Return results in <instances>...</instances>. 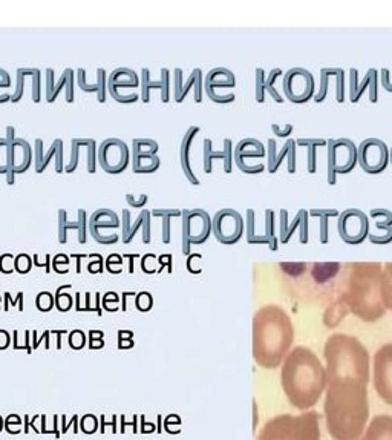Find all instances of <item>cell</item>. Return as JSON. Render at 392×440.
I'll return each instance as SVG.
<instances>
[{"mask_svg": "<svg viewBox=\"0 0 392 440\" xmlns=\"http://www.w3.org/2000/svg\"><path fill=\"white\" fill-rule=\"evenodd\" d=\"M274 267L291 299L326 307L342 299L350 273V262H277Z\"/></svg>", "mask_w": 392, "mask_h": 440, "instance_id": "cell-1", "label": "cell"}, {"mask_svg": "<svg viewBox=\"0 0 392 440\" xmlns=\"http://www.w3.org/2000/svg\"><path fill=\"white\" fill-rule=\"evenodd\" d=\"M323 411L334 440H359L369 417L368 383L353 377L329 379Z\"/></svg>", "mask_w": 392, "mask_h": 440, "instance_id": "cell-2", "label": "cell"}, {"mask_svg": "<svg viewBox=\"0 0 392 440\" xmlns=\"http://www.w3.org/2000/svg\"><path fill=\"white\" fill-rule=\"evenodd\" d=\"M281 382L290 404L297 410H307L322 397L328 376L325 367L310 348L296 347L285 357Z\"/></svg>", "mask_w": 392, "mask_h": 440, "instance_id": "cell-3", "label": "cell"}, {"mask_svg": "<svg viewBox=\"0 0 392 440\" xmlns=\"http://www.w3.org/2000/svg\"><path fill=\"white\" fill-rule=\"evenodd\" d=\"M294 341V325L279 305H265L253 319V357L264 368H276L288 356Z\"/></svg>", "mask_w": 392, "mask_h": 440, "instance_id": "cell-4", "label": "cell"}, {"mask_svg": "<svg viewBox=\"0 0 392 440\" xmlns=\"http://www.w3.org/2000/svg\"><path fill=\"white\" fill-rule=\"evenodd\" d=\"M380 262H350L343 302L350 313L363 322H375L386 313L381 298Z\"/></svg>", "mask_w": 392, "mask_h": 440, "instance_id": "cell-5", "label": "cell"}, {"mask_svg": "<svg viewBox=\"0 0 392 440\" xmlns=\"http://www.w3.org/2000/svg\"><path fill=\"white\" fill-rule=\"evenodd\" d=\"M323 356L328 380L353 377L368 383L369 354L357 338L343 333L331 335L325 342Z\"/></svg>", "mask_w": 392, "mask_h": 440, "instance_id": "cell-6", "label": "cell"}, {"mask_svg": "<svg viewBox=\"0 0 392 440\" xmlns=\"http://www.w3.org/2000/svg\"><path fill=\"white\" fill-rule=\"evenodd\" d=\"M257 440H320L319 414L307 411L276 416L264 425Z\"/></svg>", "mask_w": 392, "mask_h": 440, "instance_id": "cell-7", "label": "cell"}, {"mask_svg": "<svg viewBox=\"0 0 392 440\" xmlns=\"http://www.w3.org/2000/svg\"><path fill=\"white\" fill-rule=\"evenodd\" d=\"M183 246L184 255H190L193 244H204L213 233V218L201 207L183 209Z\"/></svg>", "mask_w": 392, "mask_h": 440, "instance_id": "cell-8", "label": "cell"}, {"mask_svg": "<svg viewBox=\"0 0 392 440\" xmlns=\"http://www.w3.org/2000/svg\"><path fill=\"white\" fill-rule=\"evenodd\" d=\"M130 159V149L127 143L120 138H107L98 146V164L106 174H121L127 169Z\"/></svg>", "mask_w": 392, "mask_h": 440, "instance_id": "cell-9", "label": "cell"}, {"mask_svg": "<svg viewBox=\"0 0 392 440\" xmlns=\"http://www.w3.org/2000/svg\"><path fill=\"white\" fill-rule=\"evenodd\" d=\"M7 141L10 144V172L7 174V184L13 186L16 175L26 172L34 159L31 144L25 138L16 137L14 126H7Z\"/></svg>", "mask_w": 392, "mask_h": 440, "instance_id": "cell-10", "label": "cell"}, {"mask_svg": "<svg viewBox=\"0 0 392 440\" xmlns=\"http://www.w3.org/2000/svg\"><path fill=\"white\" fill-rule=\"evenodd\" d=\"M374 387L377 396L392 405V342L384 344L374 354Z\"/></svg>", "mask_w": 392, "mask_h": 440, "instance_id": "cell-11", "label": "cell"}, {"mask_svg": "<svg viewBox=\"0 0 392 440\" xmlns=\"http://www.w3.org/2000/svg\"><path fill=\"white\" fill-rule=\"evenodd\" d=\"M213 233L222 244H235L244 233V218L235 209H222L213 218Z\"/></svg>", "mask_w": 392, "mask_h": 440, "instance_id": "cell-12", "label": "cell"}, {"mask_svg": "<svg viewBox=\"0 0 392 440\" xmlns=\"http://www.w3.org/2000/svg\"><path fill=\"white\" fill-rule=\"evenodd\" d=\"M121 226V218L117 215L112 209H98L89 216V233L91 236L98 243L104 246H112L117 244L120 236L115 235H107L106 230H114Z\"/></svg>", "mask_w": 392, "mask_h": 440, "instance_id": "cell-13", "label": "cell"}, {"mask_svg": "<svg viewBox=\"0 0 392 440\" xmlns=\"http://www.w3.org/2000/svg\"><path fill=\"white\" fill-rule=\"evenodd\" d=\"M140 88V75L130 68H117L107 77V92L115 101L121 104H132L140 100V94L126 95L123 89Z\"/></svg>", "mask_w": 392, "mask_h": 440, "instance_id": "cell-14", "label": "cell"}, {"mask_svg": "<svg viewBox=\"0 0 392 440\" xmlns=\"http://www.w3.org/2000/svg\"><path fill=\"white\" fill-rule=\"evenodd\" d=\"M75 77L77 72L71 68H66L63 71V74L60 75L59 80H55L54 75V69L52 68H46L45 71V100L48 103H54L57 95L60 94L62 89H65V100L66 103L72 104L75 100Z\"/></svg>", "mask_w": 392, "mask_h": 440, "instance_id": "cell-15", "label": "cell"}, {"mask_svg": "<svg viewBox=\"0 0 392 440\" xmlns=\"http://www.w3.org/2000/svg\"><path fill=\"white\" fill-rule=\"evenodd\" d=\"M34 166H35V172L37 174H43L45 169L48 168V164L54 159L55 161V174H63L65 172V159H63V153H65V146H63V140L62 138H55L49 149L46 152H43V140L41 138H35L34 141Z\"/></svg>", "mask_w": 392, "mask_h": 440, "instance_id": "cell-16", "label": "cell"}, {"mask_svg": "<svg viewBox=\"0 0 392 440\" xmlns=\"http://www.w3.org/2000/svg\"><path fill=\"white\" fill-rule=\"evenodd\" d=\"M152 212L147 210V209H141L140 215L137 216V219L132 223L130 221V212L129 209H124L123 210V215H121V227H123V232H121V239H123V244H130L135 238V235L138 233V230L141 229V239L144 244H149L152 241Z\"/></svg>", "mask_w": 392, "mask_h": 440, "instance_id": "cell-17", "label": "cell"}, {"mask_svg": "<svg viewBox=\"0 0 392 440\" xmlns=\"http://www.w3.org/2000/svg\"><path fill=\"white\" fill-rule=\"evenodd\" d=\"M202 88H204L202 71L199 68H195L190 72V77L187 78V82H183V69L175 68V71H173V100L178 104L184 101V98L187 97L190 89H193L195 103L199 104L202 101Z\"/></svg>", "mask_w": 392, "mask_h": 440, "instance_id": "cell-18", "label": "cell"}, {"mask_svg": "<svg viewBox=\"0 0 392 440\" xmlns=\"http://www.w3.org/2000/svg\"><path fill=\"white\" fill-rule=\"evenodd\" d=\"M236 85V78L233 75V72L227 68H214L210 72H207L205 78H204V91L208 95V98L214 103L219 104H226L229 103V100H226L224 97H221L219 89H229V88H235Z\"/></svg>", "mask_w": 392, "mask_h": 440, "instance_id": "cell-19", "label": "cell"}, {"mask_svg": "<svg viewBox=\"0 0 392 440\" xmlns=\"http://www.w3.org/2000/svg\"><path fill=\"white\" fill-rule=\"evenodd\" d=\"M77 215H78L77 221H69V219H68V212L65 209L59 210L57 238H59L60 244L68 243L69 230H77L78 232V243L80 244H86L88 232H89V216H88V212L84 209H78Z\"/></svg>", "mask_w": 392, "mask_h": 440, "instance_id": "cell-20", "label": "cell"}, {"mask_svg": "<svg viewBox=\"0 0 392 440\" xmlns=\"http://www.w3.org/2000/svg\"><path fill=\"white\" fill-rule=\"evenodd\" d=\"M284 89L290 100L302 103L308 100L314 89L313 77L308 74V71L303 69H293L287 74L284 82Z\"/></svg>", "mask_w": 392, "mask_h": 440, "instance_id": "cell-21", "label": "cell"}, {"mask_svg": "<svg viewBox=\"0 0 392 440\" xmlns=\"http://www.w3.org/2000/svg\"><path fill=\"white\" fill-rule=\"evenodd\" d=\"M360 163L366 172H381L387 163V149L384 143L378 140L363 141L360 147Z\"/></svg>", "mask_w": 392, "mask_h": 440, "instance_id": "cell-22", "label": "cell"}, {"mask_svg": "<svg viewBox=\"0 0 392 440\" xmlns=\"http://www.w3.org/2000/svg\"><path fill=\"white\" fill-rule=\"evenodd\" d=\"M31 77V98L34 103H40L43 97L41 71L38 68H17L16 71V89L11 94V103H19L25 94V80Z\"/></svg>", "mask_w": 392, "mask_h": 440, "instance_id": "cell-23", "label": "cell"}, {"mask_svg": "<svg viewBox=\"0 0 392 440\" xmlns=\"http://www.w3.org/2000/svg\"><path fill=\"white\" fill-rule=\"evenodd\" d=\"M161 78L158 82H153L150 78V71L147 68L141 69L140 75V88L141 94L140 98L143 103L150 101V91L152 89H161V101L162 103H169L170 101V71L167 68H161Z\"/></svg>", "mask_w": 392, "mask_h": 440, "instance_id": "cell-24", "label": "cell"}, {"mask_svg": "<svg viewBox=\"0 0 392 440\" xmlns=\"http://www.w3.org/2000/svg\"><path fill=\"white\" fill-rule=\"evenodd\" d=\"M340 235L348 243H359L365 238L368 230L366 216L359 210H348L340 218Z\"/></svg>", "mask_w": 392, "mask_h": 440, "instance_id": "cell-25", "label": "cell"}, {"mask_svg": "<svg viewBox=\"0 0 392 440\" xmlns=\"http://www.w3.org/2000/svg\"><path fill=\"white\" fill-rule=\"evenodd\" d=\"M232 158H233V150H232V140L226 138L224 140V149L221 152L213 150V143L210 138H205L202 143V166L205 174L213 172V161L214 159H222L224 161V171L227 174L232 172Z\"/></svg>", "mask_w": 392, "mask_h": 440, "instance_id": "cell-26", "label": "cell"}, {"mask_svg": "<svg viewBox=\"0 0 392 440\" xmlns=\"http://www.w3.org/2000/svg\"><path fill=\"white\" fill-rule=\"evenodd\" d=\"M77 85L83 92L95 94L100 104L106 103V91H107V75L104 68H98L95 72V82H88V72L84 68H78L77 71Z\"/></svg>", "mask_w": 392, "mask_h": 440, "instance_id": "cell-27", "label": "cell"}, {"mask_svg": "<svg viewBox=\"0 0 392 440\" xmlns=\"http://www.w3.org/2000/svg\"><path fill=\"white\" fill-rule=\"evenodd\" d=\"M199 134V128L198 126H190L180 144V164H181V169L184 172V177L187 178V181L192 186H199V180L195 175L193 169H192V163H190V149H192V143L195 140V137Z\"/></svg>", "mask_w": 392, "mask_h": 440, "instance_id": "cell-28", "label": "cell"}, {"mask_svg": "<svg viewBox=\"0 0 392 440\" xmlns=\"http://www.w3.org/2000/svg\"><path fill=\"white\" fill-rule=\"evenodd\" d=\"M360 440H392V416L389 414L375 416L369 422Z\"/></svg>", "mask_w": 392, "mask_h": 440, "instance_id": "cell-29", "label": "cell"}, {"mask_svg": "<svg viewBox=\"0 0 392 440\" xmlns=\"http://www.w3.org/2000/svg\"><path fill=\"white\" fill-rule=\"evenodd\" d=\"M150 212H152V216L159 218L161 223H162V235H161L162 244H169L170 239H172V219L183 216V209H177V207H155Z\"/></svg>", "mask_w": 392, "mask_h": 440, "instance_id": "cell-30", "label": "cell"}, {"mask_svg": "<svg viewBox=\"0 0 392 440\" xmlns=\"http://www.w3.org/2000/svg\"><path fill=\"white\" fill-rule=\"evenodd\" d=\"M264 155V147L262 144L257 141V140H253V138H247V140H242L236 149H235V153H233V158L238 164V168H241L244 164V159L245 158H250V156H262Z\"/></svg>", "mask_w": 392, "mask_h": 440, "instance_id": "cell-31", "label": "cell"}, {"mask_svg": "<svg viewBox=\"0 0 392 440\" xmlns=\"http://www.w3.org/2000/svg\"><path fill=\"white\" fill-rule=\"evenodd\" d=\"M132 171L134 174H153L161 166V158L158 155L132 153Z\"/></svg>", "mask_w": 392, "mask_h": 440, "instance_id": "cell-32", "label": "cell"}, {"mask_svg": "<svg viewBox=\"0 0 392 440\" xmlns=\"http://www.w3.org/2000/svg\"><path fill=\"white\" fill-rule=\"evenodd\" d=\"M381 298L386 310L392 311V262L383 264L381 273Z\"/></svg>", "mask_w": 392, "mask_h": 440, "instance_id": "cell-33", "label": "cell"}, {"mask_svg": "<svg viewBox=\"0 0 392 440\" xmlns=\"http://www.w3.org/2000/svg\"><path fill=\"white\" fill-rule=\"evenodd\" d=\"M159 144L152 138H134L130 144V153L158 155Z\"/></svg>", "mask_w": 392, "mask_h": 440, "instance_id": "cell-34", "label": "cell"}, {"mask_svg": "<svg viewBox=\"0 0 392 440\" xmlns=\"http://www.w3.org/2000/svg\"><path fill=\"white\" fill-rule=\"evenodd\" d=\"M84 141V147H86V155H88V161H86V168L89 174H95L97 172V163H98V146L97 141L94 138H83Z\"/></svg>", "mask_w": 392, "mask_h": 440, "instance_id": "cell-35", "label": "cell"}, {"mask_svg": "<svg viewBox=\"0 0 392 440\" xmlns=\"http://www.w3.org/2000/svg\"><path fill=\"white\" fill-rule=\"evenodd\" d=\"M80 153H81V144H80L78 138H72L71 140V156H69L68 163L65 164L66 174H72L77 171L78 164H80Z\"/></svg>", "mask_w": 392, "mask_h": 440, "instance_id": "cell-36", "label": "cell"}, {"mask_svg": "<svg viewBox=\"0 0 392 440\" xmlns=\"http://www.w3.org/2000/svg\"><path fill=\"white\" fill-rule=\"evenodd\" d=\"M10 172V144L7 138H0V175Z\"/></svg>", "mask_w": 392, "mask_h": 440, "instance_id": "cell-37", "label": "cell"}, {"mask_svg": "<svg viewBox=\"0 0 392 440\" xmlns=\"http://www.w3.org/2000/svg\"><path fill=\"white\" fill-rule=\"evenodd\" d=\"M32 268V261H31V256L28 253H20L16 256L14 259V271L20 273V274H26L29 273Z\"/></svg>", "mask_w": 392, "mask_h": 440, "instance_id": "cell-38", "label": "cell"}, {"mask_svg": "<svg viewBox=\"0 0 392 440\" xmlns=\"http://www.w3.org/2000/svg\"><path fill=\"white\" fill-rule=\"evenodd\" d=\"M35 304H37V308L40 311H45L46 313V311L52 310V307L55 304V298L49 292H41V293H38V296L35 299Z\"/></svg>", "mask_w": 392, "mask_h": 440, "instance_id": "cell-39", "label": "cell"}, {"mask_svg": "<svg viewBox=\"0 0 392 440\" xmlns=\"http://www.w3.org/2000/svg\"><path fill=\"white\" fill-rule=\"evenodd\" d=\"M11 86V77L10 74L0 68V89H5V88H10ZM7 101H11V94L8 92H0V104L2 103H7Z\"/></svg>", "mask_w": 392, "mask_h": 440, "instance_id": "cell-40", "label": "cell"}, {"mask_svg": "<svg viewBox=\"0 0 392 440\" xmlns=\"http://www.w3.org/2000/svg\"><path fill=\"white\" fill-rule=\"evenodd\" d=\"M153 305V298L149 292H141L135 298V307L140 311H149Z\"/></svg>", "mask_w": 392, "mask_h": 440, "instance_id": "cell-41", "label": "cell"}, {"mask_svg": "<svg viewBox=\"0 0 392 440\" xmlns=\"http://www.w3.org/2000/svg\"><path fill=\"white\" fill-rule=\"evenodd\" d=\"M71 305H72V298L68 293H62V289H59V292L55 293V307L60 311H68Z\"/></svg>", "mask_w": 392, "mask_h": 440, "instance_id": "cell-42", "label": "cell"}, {"mask_svg": "<svg viewBox=\"0 0 392 440\" xmlns=\"http://www.w3.org/2000/svg\"><path fill=\"white\" fill-rule=\"evenodd\" d=\"M141 270L147 274H152V273H156V258L153 253H146L143 258H141Z\"/></svg>", "mask_w": 392, "mask_h": 440, "instance_id": "cell-43", "label": "cell"}, {"mask_svg": "<svg viewBox=\"0 0 392 440\" xmlns=\"http://www.w3.org/2000/svg\"><path fill=\"white\" fill-rule=\"evenodd\" d=\"M86 344V336L84 333L81 332V330H74V332H71L69 335V345L74 348V350H81Z\"/></svg>", "mask_w": 392, "mask_h": 440, "instance_id": "cell-44", "label": "cell"}, {"mask_svg": "<svg viewBox=\"0 0 392 440\" xmlns=\"http://www.w3.org/2000/svg\"><path fill=\"white\" fill-rule=\"evenodd\" d=\"M14 256L11 253H4L2 256H0V271L5 273V274H10L14 271Z\"/></svg>", "mask_w": 392, "mask_h": 440, "instance_id": "cell-45", "label": "cell"}, {"mask_svg": "<svg viewBox=\"0 0 392 440\" xmlns=\"http://www.w3.org/2000/svg\"><path fill=\"white\" fill-rule=\"evenodd\" d=\"M126 201H127V204H129L130 207L141 209V207H144V206L147 204L149 196H147L146 193H141V195H138V196H135V195H132V193H127V195H126Z\"/></svg>", "mask_w": 392, "mask_h": 440, "instance_id": "cell-46", "label": "cell"}, {"mask_svg": "<svg viewBox=\"0 0 392 440\" xmlns=\"http://www.w3.org/2000/svg\"><path fill=\"white\" fill-rule=\"evenodd\" d=\"M201 259V255L199 253H190L189 255V259H187V270L193 274L196 273H201V265H195L193 261H199Z\"/></svg>", "mask_w": 392, "mask_h": 440, "instance_id": "cell-47", "label": "cell"}, {"mask_svg": "<svg viewBox=\"0 0 392 440\" xmlns=\"http://www.w3.org/2000/svg\"><path fill=\"white\" fill-rule=\"evenodd\" d=\"M104 342H103V333L101 332H91V342H89V347L91 348H100L103 347Z\"/></svg>", "mask_w": 392, "mask_h": 440, "instance_id": "cell-48", "label": "cell"}, {"mask_svg": "<svg viewBox=\"0 0 392 440\" xmlns=\"http://www.w3.org/2000/svg\"><path fill=\"white\" fill-rule=\"evenodd\" d=\"M89 271H91V273H100V271H103V259H101L100 255H98L95 264H92V262L89 264Z\"/></svg>", "mask_w": 392, "mask_h": 440, "instance_id": "cell-49", "label": "cell"}, {"mask_svg": "<svg viewBox=\"0 0 392 440\" xmlns=\"http://www.w3.org/2000/svg\"><path fill=\"white\" fill-rule=\"evenodd\" d=\"M10 345V335L5 330H0V350H4Z\"/></svg>", "mask_w": 392, "mask_h": 440, "instance_id": "cell-50", "label": "cell"}, {"mask_svg": "<svg viewBox=\"0 0 392 440\" xmlns=\"http://www.w3.org/2000/svg\"><path fill=\"white\" fill-rule=\"evenodd\" d=\"M159 262H161L162 265L167 264V270L172 271V255H169V253H167V255H161V256H159Z\"/></svg>", "mask_w": 392, "mask_h": 440, "instance_id": "cell-51", "label": "cell"}]
</instances>
